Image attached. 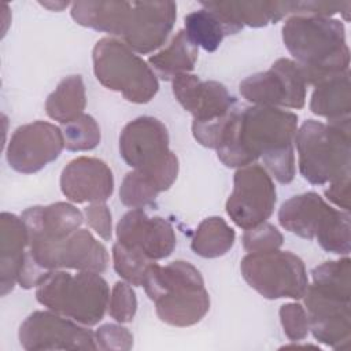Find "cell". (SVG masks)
Here are the masks:
<instances>
[{
  "mask_svg": "<svg viewBox=\"0 0 351 351\" xmlns=\"http://www.w3.org/2000/svg\"><path fill=\"white\" fill-rule=\"evenodd\" d=\"M298 115L278 107L251 106L239 110L223 144L217 149L226 167H244L262 158L263 167L280 184L296 174L293 138Z\"/></svg>",
  "mask_w": 351,
  "mask_h": 351,
  "instance_id": "cell-1",
  "label": "cell"
},
{
  "mask_svg": "<svg viewBox=\"0 0 351 351\" xmlns=\"http://www.w3.org/2000/svg\"><path fill=\"white\" fill-rule=\"evenodd\" d=\"M71 18L81 26L108 33L133 52L147 55L160 48L170 36L176 18L174 1H74Z\"/></svg>",
  "mask_w": 351,
  "mask_h": 351,
  "instance_id": "cell-2",
  "label": "cell"
},
{
  "mask_svg": "<svg viewBox=\"0 0 351 351\" xmlns=\"http://www.w3.org/2000/svg\"><path fill=\"white\" fill-rule=\"evenodd\" d=\"M282 41L307 85H318L350 70V48L341 21L319 15H292L281 29Z\"/></svg>",
  "mask_w": 351,
  "mask_h": 351,
  "instance_id": "cell-3",
  "label": "cell"
},
{
  "mask_svg": "<svg viewBox=\"0 0 351 351\" xmlns=\"http://www.w3.org/2000/svg\"><path fill=\"white\" fill-rule=\"evenodd\" d=\"M143 287L155 303L159 319L171 326L195 325L210 310V295L204 288V280L186 261H173L166 266L152 262Z\"/></svg>",
  "mask_w": 351,
  "mask_h": 351,
  "instance_id": "cell-4",
  "label": "cell"
},
{
  "mask_svg": "<svg viewBox=\"0 0 351 351\" xmlns=\"http://www.w3.org/2000/svg\"><path fill=\"white\" fill-rule=\"evenodd\" d=\"M293 144L302 177L313 185L330 184L350 176L351 119L321 122L307 119L296 130Z\"/></svg>",
  "mask_w": 351,
  "mask_h": 351,
  "instance_id": "cell-5",
  "label": "cell"
},
{
  "mask_svg": "<svg viewBox=\"0 0 351 351\" xmlns=\"http://www.w3.org/2000/svg\"><path fill=\"white\" fill-rule=\"evenodd\" d=\"M36 288L40 304L85 326L99 324L108 308L110 288L99 273L53 270Z\"/></svg>",
  "mask_w": 351,
  "mask_h": 351,
  "instance_id": "cell-6",
  "label": "cell"
},
{
  "mask_svg": "<svg viewBox=\"0 0 351 351\" xmlns=\"http://www.w3.org/2000/svg\"><path fill=\"white\" fill-rule=\"evenodd\" d=\"M92 62L96 80L130 103H148L159 90L158 77L148 62L118 38H100L93 47Z\"/></svg>",
  "mask_w": 351,
  "mask_h": 351,
  "instance_id": "cell-7",
  "label": "cell"
},
{
  "mask_svg": "<svg viewBox=\"0 0 351 351\" xmlns=\"http://www.w3.org/2000/svg\"><path fill=\"white\" fill-rule=\"evenodd\" d=\"M169 141L165 123L148 115L128 122L119 134L121 158L128 166L148 174L160 192L176 182L180 170L178 158Z\"/></svg>",
  "mask_w": 351,
  "mask_h": 351,
  "instance_id": "cell-8",
  "label": "cell"
},
{
  "mask_svg": "<svg viewBox=\"0 0 351 351\" xmlns=\"http://www.w3.org/2000/svg\"><path fill=\"white\" fill-rule=\"evenodd\" d=\"M240 271L245 282L266 299H302L308 287L306 266L291 251L247 254Z\"/></svg>",
  "mask_w": 351,
  "mask_h": 351,
  "instance_id": "cell-9",
  "label": "cell"
},
{
  "mask_svg": "<svg viewBox=\"0 0 351 351\" xmlns=\"http://www.w3.org/2000/svg\"><path fill=\"white\" fill-rule=\"evenodd\" d=\"M277 191L271 176L258 163L239 167L233 177V191L226 200V214L234 225L247 230L274 211Z\"/></svg>",
  "mask_w": 351,
  "mask_h": 351,
  "instance_id": "cell-10",
  "label": "cell"
},
{
  "mask_svg": "<svg viewBox=\"0 0 351 351\" xmlns=\"http://www.w3.org/2000/svg\"><path fill=\"white\" fill-rule=\"evenodd\" d=\"M239 89L252 106L300 110L306 103L307 84L292 59L280 58L269 70L244 78Z\"/></svg>",
  "mask_w": 351,
  "mask_h": 351,
  "instance_id": "cell-11",
  "label": "cell"
},
{
  "mask_svg": "<svg viewBox=\"0 0 351 351\" xmlns=\"http://www.w3.org/2000/svg\"><path fill=\"white\" fill-rule=\"evenodd\" d=\"M18 339L27 351L97 350L95 332L52 310H37L21 324Z\"/></svg>",
  "mask_w": 351,
  "mask_h": 351,
  "instance_id": "cell-12",
  "label": "cell"
},
{
  "mask_svg": "<svg viewBox=\"0 0 351 351\" xmlns=\"http://www.w3.org/2000/svg\"><path fill=\"white\" fill-rule=\"evenodd\" d=\"M63 148L64 137L60 128L47 121H34L15 129L5 158L15 171L33 174L56 160Z\"/></svg>",
  "mask_w": 351,
  "mask_h": 351,
  "instance_id": "cell-13",
  "label": "cell"
},
{
  "mask_svg": "<svg viewBox=\"0 0 351 351\" xmlns=\"http://www.w3.org/2000/svg\"><path fill=\"white\" fill-rule=\"evenodd\" d=\"M351 296L308 284L303 299L314 339L333 350H348L351 340Z\"/></svg>",
  "mask_w": 351,
  "mask_h": 351,
  "instance_id": "cell-14",
  "label": "cell"
},
{
  "mask_svg": "<svg viewBox=\"0 0 351 351\" xmlns=\"http://www.w3.org/2000/svg\"><path fill=\"white\" fill-rule=\"evenodd\" d=\"M117 241L140 250L151 261L170 256L177 245L174 228L162 217H148L143 208H132L117 223Z\"/></svg>",
  "mask_w": 351,
  "mask_h": 351,
  "instance_id": "cell-15",
  "label": "cell"
},
{
  "mask_svg": "<svg viewBox=\"0 0 351 351\" xmlns=\"http://www.w3.org/2000/svg\"><path fill=\"white\" fill-rule=\"evenodd\" d=\"M171 82L173 95L193 121L218 119L237 108L236 99L218 81H202L197 75L185 73Z\"/></svg>",
  "mask_w": 351,
  "mask_h": 351,
  "instance_id": "cell-16",
  "label": "cell"
},
{
  "mask_svg": "<svg viewBox=\"0 0 351 351\" xmlns=\"http://www.w3.org/2000/svg\"><path fill=\"white\" fill-rule=\"evenodd\" d=\"M60 191L71 203L106 202L114 192V176L108 165L93 156H78L60 174Z\"/></svg>",
  "mask_w": 351,
  "mask_h": 351,
  "instance_id": "cell-17",
  "label": "cell"
},
{
  "mask_svg": "<svg viewBox=\"0 0 351 351\" xmlns=\"http://www.w3.org/2000/svg\"><path fill=\"white\" fill-rule=\"evenodd\" d=\"M202 5L215 12L226 27V33L236 34L244 26L263 27L276 23L287 15L295 14V0H239V1H203Z\"/></svg>",
  "mask_w": 351,
  "mask_h": 351,
  "instance_id": "cell-18",
  "label": "cell"
},
{
  "mask_svg": "<svg viewBox=\"0 0 351 351\" xmlns=\"http://www.w3.org/2000/svg\"><path fill=\"white\" fill-rule=\"evenodd\" d=\"M27 251V233L21 217L3 211L0 214V293L12 292L18 284Z\"/></svg>",
  "mask_w": 351,
  "mask_h": 351,
  "instance_id": "cell-19",
  "label": "cell"
},
{
  "mask_svg": "<svg viewBox=\"0 0 351 351\" xmlns=\"http://www.w3.org/2000/svg\"><path fill=\"white\" fill-rule=\"evenodd\" d=\"M21 218L30 237L63 239L82 226L84 214L71 203L56 202L26 208Z\"/></svg>",
  "mask_w": 351,
  "mask_h": 351,
  "instance_id": "cell-20",
  "label": "cell"
},
{
  "mask_svg": "<svg viewBox=\"0 0 351 351\" xmlns=\"http://www.w3.org/2000/svg\"><path fill=\"white\" fill-rule=\"evenodd\" d=\"M333 207L317 192H304L285 200L278 210L280 225L303 239H315Z\"/></svg>",
  "mask_w": 351,
  "mask_h": 351,
  "instance_id": "cell-21",
  "label": "cell"
},
{
  "mask_svg": "<svg viewBox=\"0 0 351 351\" xmlns=\"http://www.w3.org/2000/svg\"><path fill=\"white\" fill-rule=\"evenodd\" d=\"M199 58V48L191 41L184 29L178 30L166 47L148 58V64L165 81L191 73Z\"/></svg>",
  "mask_w": 351,
  "mask_h": 351,
  "instance_id": "cell-22",
  "label": "cell"
},
{
  "mask_svg": "<svg viewBox=\"0 0 351 351\" xmlns=\"http://www.w3.org/2000/svg\"><path fill=\"white\" fill-rule=\"evenodd\" d=\"M313 114L329 121L348 118L351 112L350 70L315 85L310 99Z\"/></svg>",
  "mask_w": 351,
  "mask_h": 351,
  "instance_id": "cell-23",
  "label": "cell"
},
{
  "mask_svg": "<svg viewBox=\"0 0 351 351\" xmlns=\"http://www.w3.org/2000/svg\"><path fill=\"white\" fill-rule=\"evenodd\" d=\"M86 107L85 84L81 75H69L63 78L45 100L47 115L66 125L84 114Z\"/></svg>",
  "mask_w": 351,
  "mask_h": 351,
  "instance_id": "cell-24",
  "label": "cell"
},
{
  "mask_svg": "<svg viewBox=\"0 0 351 351\" xmlns=\"http://www.w3.org/2000/svg\"><path fill=\"white\" fill-rule=\"evenodd\" d=\"M236 233L221 217L204 218L196 228L191 248L192 251L207 259L225 255L234 244Z\"/></svg>",
  "mask_w": 351,
  "mask_h": 351,
  "instance_id": "cell-25",
  "label": "cell"
},
{
  "mask_svg": "<svg viewBox=\"0 0 351 351\" xmlns=\"http://www.w3.org/2000/svg\"><path fill=\"white\" fill-rule=\"evenodd\" d=\"M184 25V30L191 41L207 52H214L221 45L223 37L228 36L221 18L204 7L185 15Z\"/></svg>",
  "mask_w": 351,
  "mask_h": 351,
  "instance_id": "cell-26",
  "label": "cell"
},
{
  "mask_svg": "<svg viewBox=\"0 0 351 351\" xmlns=\"http://www.w3.org/2000/svg\"><path fill=\"white\" fill-rule=\"evenodd\" d=\"M322 250L337 255L350 254V211L336 210L330 213L322 228L315 234Z\"/></svg>",
  "mask_w": 351,
  "mask_h": 351,
  "instance_id": "cell-27",
  "label": "cell"
},
{
  "mask_svg": "<svg viewBox=\"0 0 351 351\" xmlns=\"http://www.w3.org/2000/svg\"><path fill=\"white\" fill-rule=\"evenodd\" d=\"M112 265L118 276L134 287H143L145 273L155 261L147 258L140 250L117 241L112 245Z\"/></svg>",
  "mask_w": 351,
  "mask_h": 351,
  "instance_id": "cell-28",
  "label": "cell"
},
{
  "mask_svg": "<svg viewBox=\"0 0 351 351\" xmlns=\"http://www.w3.org/2000/svg\"><path fill=\"white\" fill-rule=\"evenodd\" d=\"M159 193V186L148 174L133 169L121 182L119 200L126 207L144 208L152 204Z\"/></svg>",
  "mask_w": 351,
  "mask_h": 351,
  "instance_id": "cell-29",
  "label": "cell"
},
{
  "mask_svg": "<svg viewBox=\"0 0 351 351\" xmlns=\"http://www.w3.org/2000/svg\"><path fill=\"white\" fill-rule=\"evenodd\" d=\"M351 259L348 255L336 259L326 261L315 266L311 271L313 284L344 296H351Z\"/></svg>",
  "mask_w": 351,
  "mask_h": 351,
  "instance_id": "cell-30",
  "label": "cell"
},
{
  "mask_svg": "<svg viewBox=\"0 0 351 351\" xmlns=\"http://www.w3.org/2000/svg\"><path fill=\"white\" fill-rule=\"evenodd\" d=\"M62 132L66 149L73 152L95 149L101 138L99 123L92 115L85 112L77 119L63 125Z\"/></svg>",
  "mask_w": 351,
  "mask_h": 351,
  "instance_id": "cell-31",
  "label": "cell"
},
{
  "mask_svg": "<svg viewBox=\"0 0 351 351\" xmlns=\"http://www.w3.org/2000/svg\"><path fill=\"white\" fill-rule=\"evenodd\" d=\"M108 314L119 324L132 322L137 311V298L132 285L126 281H117L108 300Z\"/></svg>",
  "mask_w": 351,
  "mask_h": 351,
  "instance_id": "cell-32",
  "label": "cell"
},
{
  "mask_svg": "<svg viewBox=\"0 0 351 351\" xmlns=\"http://www.w3.org/2000/svg\"><path fill=\"white\" fill-rule=\"evenodd\" d=\"M284 243L281 232L269 222H262L243 234V247L248 254L280 250Z\"/></svg>",
  "mask_w": 351,
  "mask_h": 351,
  "instance_id": "cell-33",
  "label": "cell"
},
{
  "mask_svg": "<svg viewBox=\"0 0 351 351\" xmlns=\"http://www.w3.org/2000/svg\"><path fill=\"white\" fill-rule=\"evenodd\" d=\"M280 321L285 336L291 341H300L310 332V322L306 308L299 303H287L280 307Z\"/></svg>",
  "mask_w": 351,
  "mask_h": 351,
  "instance_id": "cell-34",
  "label": "cell"
},
{
  "mask_svg": "<svg viewBox=\"0 0 351 351\" xmlns=\"http://www.w3.org/2000/svg\"><path fill=\"white\" fill-rule=\"evenodd\" d=\"M95 340L99 350L128 351L133 347V335L128 328L118 324H104L95 332Z\"/></svg>",
  "mask_w": 351,
  "mask_h": 351,
  "instance_id": "cell-35",
  "label": "cell"
},
{
  "mask_svg": "<svg viewBox=\"0 0 351 351\" xmlns=\"http://www.w3.org/2000/svg\"><path fill=\"white\" fill-rule=\"evenodd\" d=\"M84 217L99 237L108 241L112 237V218L106 202H93L84 210Z\"/></svg>",
  "mask_w": 351,
  "mask_h": 351,
  "instance_id": "cell-36",
  "label": "cell"
},
{
  "mask_svg": "<svg viewBox=\"0 0 351 351\" xmlns=\"http://www.w3.org/2000/svg\"><path fill=\"white\" fill-rule=\"evenodd\" d=\"M325 197L340 210L350 211V176H344L329 184L324 192Z\"/></svg>",
  "mask_w": 351,
  "mask_h": 351,
  "instance_id": "cell-37",
  "label": "cell"
},
{
  "mask_svg": "<svg viewBox=\"0 0 351 351\" xmlns=\"http://www.w3.org/2000/svg\"><path fill=\"white\" fill-rule=\"evenodd\" d=\"M40 4L51 11H62L64 8H67L69 5H71V3L69 1H40Z\"/></svg>",
  "mask_w": 351,
  "mask_h": 351,
  "instance_id": "cell-38",
  "label": "cell"
}]
</instances>
